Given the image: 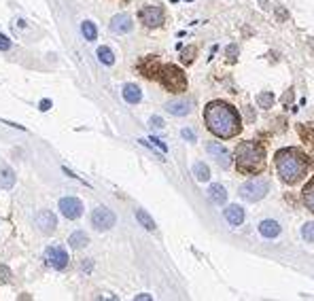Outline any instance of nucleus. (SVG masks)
I'll return each mask as SVG.
<instances>
[{
	"mask_svg": "<svg viewBox=\"0 0 314 301\" xmlns=\"http://www.w3.org/2000/svg\"><path fill=\"white\" fill-rule=\"evenodd\" d=\"M206 151L212 155V159L219 163V168L227 170L229 165H231V155H229V151H227L225 147H223V144H219V142H208V144H206Z\"/></svg>",
	"mask_w": 314,
	"mask_h": 301,
	"instance_id": "nucleus-10",
	"label": "nucleus"
},
{
	"mask_svg": "<svg viewBox=\"0 0 314 301\" xmlns=\"http://www.w3.org/2000/svg\"><path fill=\"white\" fill-rule=\"evenodd\" d=\"M87 242H89V237H87L85 231H75L68 237V244L73 248H83V246H87Z\"/></svg>",
	"mask_w": 314,
	"mask_h": 301,
	"instance_id": "nucleus-20",
	"label": "nucleus"
},
{
	"mask_svg": "<svg viewBox=\"0 0 314 301\" xmlns=\"http://www.w3.org/2000/svg\"><path fill=\"white\" fill-rule=\"evenodd\" d=\"M9 49H11V40L5 34H0V51H9Z\"/></svg>",
	"mask_w": 314,
	"mask_h": 301,
	"instance_id": "nucleus-30",
	"label": "nucleus"
},
{
	"mask_svg": "<svg viewBox=\"0 0 314 301\" xmlns=\"http://www.w3.org/2000/svg\"><path fill=\"white\" fill-rule=\"evenodd\" d=\"M234 159L242 174H259L266 168V151L257 142H240Z\"/></svg>",
	"mask_w": 314,
	"mask_h": 301,
	"instance_id": "nucleus-3",
	"label": "nucleus"
},
{
	"mask_svg": "<svg viewBox=\"0 0 314 301\" xmlns=\"http://www.w3.org/2000/svg\"><path fill=\"white\" fill-rule=\"evenodd\" d=\"M194 174L198 176V180H202V183H206L208 178H210V170H208V165L206 163H196L194 165Z\"/></svg>",
	"mask_w": 314,
	"mask_h": 301,
	"instance_id": "nucleus-24",
	"label": "nucleus"
},
{
	"mask_svg": "<svg viewBox=\"0 0 314 301\" xmlns=\"http://www.w3.org/2000/svg\"><path fill=\"white\" fill-rule=\"evenodd\" d=\"M9 278H11V272H9V267L0 265V284H7Z\"/></svg>",
	"mask_w": 314,
	"mask_h": 301,
	"instance_id": "nucleus-29",
	"label": "nucleus"
},
{
	"mask_svg": "<svg viewBox=\"0 0 314 301\" xmlns=\"http://www.w3.org/2000/svg\"><path fill=\"white\" fill-rule=\"evenodd\" d=\"M301 235L306 242H314V223H306L301 227Z\"/></svg>",
	"mask_w": 314,
	"mask_h": 301,
	"instance_id": "nucleus-27",
	"label": "nucleus"
},
{
	"mask_svg": "<svg viewBox=\"0 0 314 301\" xmlns=\"http://www.w3.org/2000/svg\"><path fill=\"white\" fill-rule=\"evenodd\" d=\"M92 225L96 227L98 231H106V229H110V227L115 225V214L110 212L108 208H104V206H100V208H96L92 212Z\"/></svg>",
	"mask_w": 314,
	"mask_h": 301,
	"instance_id": "nucleus-8",
	"label": "nucleus"
},
{
	"mask_svg": "<svg viewBox=\"0 0 314 301\" xmlns=\"http://www.w3.org/2000/svg\"><path fill=\"white\" fill-rule=\"evenodd\" d=\"M15 185V172L5 165V168H0V189H13Z\"/></svg>",
	"mask_w": 314,
	"mask_h": 301,
	"instance_id": "nucleus-19",
	"label": "nucleus"
},
{
	"mask_svg": "<svg viewBox=\"0 0 314 301\" xmlns=\"http://www.w3.org/2000/svg\"><path fill=\"white\" fill-rule=\"evenodd\" d=\"M81 32H83V36H85L87 40H96L98 28H96L92 22H83V24H81Z\"/></svg>",
	"mask_w": 314,
	"mask_h": 301,
	"instance_id": "nucleus-25",
	"label": "nucleus"
},
{
	"mask_svg": "<svg viewBox=\"0 0 314 301\" xmlns=\"http://www.w3.org/2000/svg\"><path fill=\"white\" fill-rule=\"evenodd\" d=\"M259 233L263 235V237H278L280 235V225L276 223V221H272V219H268V221H261L259 223Z\"/></svg>",
	"mask_w": 314,
	"mask_h": 301,
	"instance_id": "nucleus-17",
	"label": "nucleus"
},
{
	"mask_svg": "<svg viewBox=\"0 0 314 301\" xmlns=\"http://www.w3.org/2000/svg\"><path fill=\"white\" fill-rule=\"evenodd\" d=\"M136 221L145 227L147 231H155V221L149 216V212H145V210H136Z\"/></svg>",
	"mask_w": 314,
	"mask_h": 301,
	"instance_id": "nucleus-22",
	"label": "nucleus"
},
{
	"mask_svg": "<svg viewBox=\"0 0 314 301\" xmlns=\"http://www.w3.org/2000/svg\"><path fill=\"white\" fill-rule=\"evenodd\" d=\"M204 119L208 130L219 138H234L242 130V121L238 110L223 100L210 102L204 110Z\"/></svg>",
	"mask_w": 314,
	"mask_h": 301,
	"instance_id": "nucleus-1",
	"label": "nucleus"
},
{
	"mask_svg": "<svg viewBox=\"0 0 314 301\" xmlns=\"http://www.w3.org/2000/svg\"><path fill=\"white\" fill-rule=\"evenodd\" d=\"M36 227L43 233H53L55 231V227H57V219H55V214L51 210H40L36 214V219H34Z\"/></svg>",
	"mask_w": 314,
	"mask_h": 301,
	"instance_id": "nucleus-11",
	"label": "nucleus"
},
{
	"mask_svg": "<svg viewBox=\"0 0 314 301\" xmlns=\"http://www.w3.org/2000/svg\"><path fill=\"white\" fill-rule=\"evenodd\" d=\"M268 191H270L268 178H253L240 187V197L246 202H259L268 195Z\"/></svg>",
	"mask_w": 314,
	"mask_h": 301,
	"instance_id": "nucleus-5",
	"label": "nucleus"
},
{
	"mask_svg": "<svg viewBox=\"0 0 314 301\" xmlns=\"http://www.w3.org/2000/svg\"><path fill=\"white\" fill-rule=\"evenodd\" d=\"M257 104L261 108H272V104H274V96H272L270 91H263V93L257 96Z\"/></svg>",
	"mask_w": 314,
	"mask_h": 301,
	"instance_id": "nucleus-26",
	"label": "nucleus"
},
{
	"mask_svg": "<svg viewBox=\"0 0 314 301\" xmlns=\"http://www.w3.org/2000/svg\"><path fill=\"white\" fill-rule=\"evenodd\" d=\"M138 68H140V72H143L145 77H157L159 75V70H161V66L157 64V59H155V55H149V57H145L143 62L138 64Z\"/></svg>",
	"mask_w": 314,
	"mask_h": 301,
	"instance_id": "nucleus-15",
	"label": "nucleus"
},
{
	"mask_svg": "<svg viewBox=\"0 0 314 301\" xmlns=\"http://www.w3.org/2000/svg\"><path fill=\"white\" fill-rule=\"evenodd\" d=\"M196 57V47H187L183 49V53H180V59H183V64H191Z\"/></svg>",
	"mask_w": 314,
	"mask_h": 301,
	"instance_id": "nucleus-28",
	"label": "nucleus"
},
{
	"mask_svg": "<svg viewBox=\"0 0 314 301\" xmlns=\"http://www.w3.org/2000/svg\"><path fill=\"white\" fill-rule=\"evenodd\" d=\"M291 100H293V89H289V91L285 93V98H282V102H285V104H289Z\"/></svg>",
	"mask_w": 314,
	"mask_h": 301,
	"instance_id": "nucleus-34",
	"label": "nucleus"
},
{
	"mask_svg": "<svg viewBox=\"0 0 314 301\" xmlns=\"http://www.w3.org/2000/svg\"><path fill=\"white\" fill-rule=\"evenodd\" d=\"M98 59L102 62L104 66H113L115 64V55H113V51H110L108 47H100L98 49Z\"/></svg>",
	"mask_w": 314,
	"mask_h": 301,
	"instance_id": "nucleus-23",
	"label": "nucleus"
},
{
	"mask_svg": "<svg viewBox=\"0 0 314 301\" xmlns=\"http://www.w3.org/2000/svg\"><path fill=\"white\" fill-rule=\"evenodd\" d=\"M303 204L310 212H314V180H310L306 187H303Z\"/></svg>",
	"mask_w": 314,
	"mask_h": 301,
	"instance_id": "nucleus-21",
	"label": "nucleus"
},
{
	"mask_svg": "<svg viewBox=\"0 0 314 301\" xmlns=\"http://www.w3.org/2000/svg\"><path fill=\"white\" fill-rule=\"evenodd\" d=\"M140 22H143L147 28H159L164 24V9L155 7V5H149L145 9H140Z\"/></svg>",
	"mask_w": 314,
	"mask_h": 301,
	"instance_id": "nucleus-6",
	"label": "nucleus"
},
{
	"mask_svg": "<svg viewBox=\"0 0 314 301\" xmlns=\"http://www.w3.org/2000/svg\"><path fill=\"white\" fill-rule=\"evenodd\" d=\"M136 299L140 301V299H151V295H136Z\"/></svg>",
	"mask_w": 314,
	"mask_h": 301,
	"instance_id": "nucleus-37",
	"label": "nucleus"
},
{
	"mask_svg": "<svg viewBox=\"0 0 314 301\" xmlns=\"http://www.w3.org/2000/svg\"><path fill=\"white\" fill-rule=\"evenodd\" d=\"M183 138H187V140H191V142H196V134L191 132V130H183Z\"/></svg>",
	"mask_w": 314,
	"mask_h": 301,
	"instance_id": "nucleus-32",
	"label": "nucleus"
},
{
	"mask_svg": "<svg viewBox=\"0 0 314 301\" xmlns=\"http://www.w3.org/2000/svg\"><path fill=\"white\" fill-rule=\"evenodd\" d=\"M276 170L287 185L301 180L308 172V157L299 149H282L276 153Z\"/></svg>",
	"mask_w": 314,
	"mask_h": 301,
	"instance_id": "nucleus-2",
	"label": "nucleus"
},
{
	"mask_svg": "<svg viewBox=\"0 0 314 301\" xmlns=\"http://www.w3.org/2000/svg\"><path fill=\"white\" fill-rule=\"evenodd\" d=\"M208 197H210L212 204H225V200H227L225 187H223V185H212L208 189Z\"/></svg>",
	"mask_w": 314,
	"mask_h": 301,
	"instance_id": "nucleus-18",
	"label": "nucleus"
},
{
	"mask_svg": "<svg viewBox=\"0 0 314 301\" xmlns=\"http://www.w3.org/2000/svg\"><path fill=\"white\" fill-rule=\"evenodd\" d=\"M227 55H231V59H234V57L238 55V47H236V45H231V47H227Z\"/></svg>",
	"mask_w": 314,
	"mask_h": 301,
	"instance_id": "nucleus-33",
	"label": "nucleus"
},
{
	"mask_svg": "<svg viewBox=\"0 0 314 301\" xmlns=\"http://www.w3.org/2000/svg\"><path fill=\"white\" fill-rule=\"evenodd\" d=\"M223 216H225V221L229 225H242V223H244V210H242L238 204L227 206V208L223 210Z\"/></svg>",
	"mask_w": 314,
	"mask_h": 301,
	"instance_id": "nucleus-14",
	"label": "nucleus"
},
{
	"mask_svg": "<svg viewBox=\"0 0 314 301\" xmlns=\"http://www.w3.org/2000/svg\"><path fill=\"white\" fill-rule=\"evenodd\" d=\"M132 28H134V24H132V17L128 13H119L110 19V32L115 34H128L132 32Z\"/></svg>",
	"mask_w": 314,
	"mask_h": 301,
	"instance_id": "nucleus-12",
	"label": "nucleus"
},
{
	"mask_svg": "<svg viewBox=\"0 0 314 301\" xmlns=\"http://www.w3.org/2000/svg\"><path fill=\"white\" fill-rule=\"evenodd\" d=\"M68 253L64 251L62 246H49L45 251V263L53 269H64L68 265Z\"/></svg>",
	"mask_w": 314,
	"mask_h": 301,
	"instance_id": "nucleus-7",
	"label": "nucleus"
},
{
	"mask_svg": "<svg viewBox=\"0 0 314 301\" xmlns=\"http://www.w3.org/2000/svg\"><path fill=\"white\" fill-rule=\"evenodd\" d=\"M59 212H62L66 219L75 221L83 214V204H81V200H77V197H62V200H59Z\"/></svg>",
	"mask_w": 314,
	"mask_h": 301,
	"instance_id": "nucleus-9",
	"label": "nucleus"
},
{
	"mask_svg": "<svg viewBox=\"0 0 314 301\" xmlns=\"http://www.w3.org/2000/svg\"><path fill=\"white\" fill-rule=\"evenodd\" d=\"M49 106H51V102H49V100H43V102H40V110H49Z\"/></svg>",
	"mask_w": 314,
	"mask_h": 301,
	"instance_id": "nucleus-35",
	"label": "nucleus"
},
{
	"mask_svg": "<svg viewBox=\"0 0 314 301\" xmlns=\"http://www.w3.org/2000/svg\"><path fill=\"white\" fill-rule=\"evenodd\" d=\"M123 100L128 104H138V102L143 100V91H140V87L134 85V83H128V85H123Z\"/></svg>",
	"mask_w": 314,
	"mask_h": 301,
	"instance_id": "nucleus-16",
	"label": "nucleus"
},
{
	"mask_svg": "<svg viewBox=\"0 0 314 301\" xmlns=\"http://www.w3.org/2000/svg\"><path fill=\"white\" fill-rule=\"evenodd\" d=\"M151 142H155V144H157V147H159L161 151H166V144H161V142H159L157 138H153V140H151Z\"/></svg>",
	"mask_w": 314,
	"mask_h": 301,
	"instance_id": "nucleus-36",
	"label": "nucleus"
},
{
	"mask_svg": "<svg viewBox=\"0 0 314 301\" xmlns=\"http://www.w3.org/2000/svg\"><path fill=\"white\" fill-rule=\"evenodd\" d=\"M151 128H155V130H161V128H164V121H161L159 117H151Z\"/></svg>",
	"mask_w": 314,
	"mask_h": 301,
	"instance_id": "nucleus-31",
	"label": "nucleus"
},
{
	"mask_svg": "<svg viewBox=\"0 0 314 301\" xmlns=\"http://www.w3.org/2000/svg\"><path fill=\"white\" fill-rule=\"evenodd\" d=\"M159 81H161V85H164L168 91L172 93H180V91H185L187 89V79H185V72L180 70L178 66H161L159 70Z\"/></svg>",
	"mask_w": 314,
	"mask_h": 301,
	"instance_id": "nucleus-4",
	"label": "nucleus"
},
{
	"mask_svg": "<svg viewBox=\"0 0 314 301\" xmlns=\"http://www.w3.org/2000/svg\"><path fill=\"white\" fill-rule=\"evenodd\" d=\"M191 100H185V98H180V100H172L166 104V110L170 112V115H174V117H185L191 112Z\"/></svg>",
	"mask_w": 314,
	"mask_h": 301,
	"instance_id": "nucleus-13",
	"label": "nucleus"
}]
</instances>
